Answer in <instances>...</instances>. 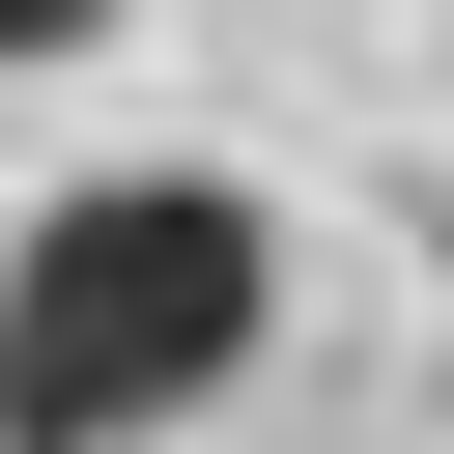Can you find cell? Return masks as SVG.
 Returning a JSON list of instances; mask_svg holds the SVG:
<instances>
[{"mask_svg": "<svg viewBox=\"0 0 454 454\" xmlns=\"http://www.w3.org/2000/svg\"><path fill=\"white\" fill-rule=\"evenodd\" d=\"M284 340V199L255 170H57L0 255V454H142Z\"/></svg>", "mask_w": 454, "mask_h": 454, "instance_id": "obj_1", "label": "cell"}, {"mask_svg": "<svg viewBox=\"0 0 454 454\" xmlns=\"http://www.w3.org/2000/svg\"><path fill=\"white\" fill-rule=\"evenodd\" d=\"M85 28H114V0H0V57H85Z\"/></svg>", "mask_w": 454, "mask_h": 454, "instance_id": "obj_2", "label": "cell"}]
</instances>
